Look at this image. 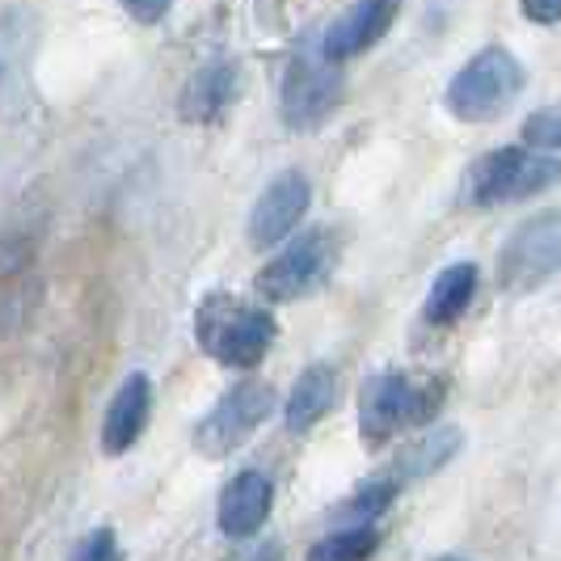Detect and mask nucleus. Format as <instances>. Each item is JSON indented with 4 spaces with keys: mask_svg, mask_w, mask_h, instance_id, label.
<instances>
[{
    "mask_svg": "<svg viewBox=\"0 0 561 561\" xmlns=\"http://www.w3.org/2000/svg\"><path fill=\"white\" fill-rule=\"evenodd\" d=\"M275 317L266 305H253L228 291H211L195 312L198 346L225 367H257L275 346Z\"/></svg>",
    "mask_w": 561,
    "mask_h": 561,
    "instance_id": "1",
    "label": "nucleus"
},
{
    "mask_svg": "<svg viewBox=\"0 0 561 561\" xmlns=\"http://www.w3.org/2000/svg\"><path fill=\"white\" fill-rule=\"evenodd\" d=\"M444 405L439 380H414L405 371H376L359 389V435L367 448H385L405 426H426Z\"/></svg>",
    "mask_w": 561,
    "mask_h": 561,
    "instance_id": "2",
    "label": "nucleus"
},
{
    "mask_svg": "<svg viewBox=\"0 0 561 561\" xmlns=\"http://www.w3.org/2000/svg\"><path fill=\"white\" fill-rule=\"evenodd\" d=\"M524 81V64L506 47H485L451 77L444 102L460 123H490L519 98Z\"/></svg>",
    "mask_w": 561,
    "mask_h": 561,
    "instance_id": "3",
    "label": "nucleus"
},
{
    "mask_svg": "<svg viewBox=\"0 0 561 561\" xmlns=\"http://www.w3.org/2000/svg\"><path fill=\"white\" fill-rule=\"evenodd\" d=\"M337 266V241L330 228H309L296 241H287L253 279V291L271 305H291L312 296L321 283L334 275Z\"/></svg>",
    "mask_w": 561,
    "mask_h": 561,
    "instance_id": "4",
    "label": "nucleus"
},
{
    "mask_svg": "<svg viewBox=\"0 0 561 561\" xmlns=\"http://www.w3.org/2000/svg\"><path fill=\"white\" fill-rule=\"evenodd\" d=\"M558 178L553 152H528V148H494L478 157L465 173V203L469 207H499L545 191Z\"/></svg>",
    "mask_w": 561,
    "mask_h": 561,
    "instance_id": "5",
    "label": "nucleus"
},
{
    "mask_svg": "<svg viewBox=\"0 0 561 561\" xmlns=\"http://www.w3.org/2000/svg\"><path fill=\"white\" fill-rule=\"evenodd\" d=\"M337 102H342V72L334 59H325L317 34H312L300 43V51L287 59L279 93L283 123L291 131H312L337 111Z\"/></svg>",
    "mask_w": 561,
    "mask_h": 561,
    "instance_id": "6",
    "label": "nucleus"
},
{
    "mask_svg": "<svg viewBox=\"0 0 561 561\" xmlns=\"http://www.w3.org/2000/svg\"><path fill=\"white\" fill-rule=\"evenodd\" d=\"M271 410H275V389L266 380H241L195 426V448L203 456H211V460L232 456L237 448L250 444L253 431L271 419Z\"/></svg>",
    "mask_w": 561,
    "mask_h": 561,
    "instance_id": "7",
    "label": "nucleus"
},
{
    "mask_svg": "<svg viewBox=\"0 0 561 561\" xmlns=\"http://www.w3.org/2000/svg\"><path fill=\"white\" fill-rule=\"evenodd\" d=\"M561 220L558 211H545L528 225H519L511 232V241L499 253V283L506 291L524 296V291H536L540 283L558 271L561 257Z\"/></svg>",
    "mask_w": 561,
    "mask_h": 561,
    "instance_id": "8",
    "label": "nucleus"
},
{
    "mask_svg": "<svg viewBox=\"0 0 561 561\" xmlns=\"http://www.w3.org/2000/svg\"><path fill=\"white\" fill-rule=\"evenodd\" d=\"M309 203H312L309 173H300V169H283V173H275L250 211V245L253 250H271V245L287 241V237L300 228V220L309 216Z\"/></svg>",
    "mask_w": 561,
    "mask_h": 561,
    "instance_id": "9",
    "label": "nucleus"
},
{
    "mask_svg": "<svg viewBox=\"0 0 561 561\" xmlns=\"http://www.w3.org/2000/svg\"><path fill=\"white\" fill-rule=\"evenodd\" d=\"M34 13H0V118H22L30 106V56H34Z\"/></svg>",
    "mask_w": 561,
    "mask_h": 561,
    "instance_id": "10",
    "label": "nucleus"
},
{
    "mask_svg": "<svg viewBox=\"0 0 561 561\" xmlns=\"http://www.w3.org/2000/svg\"><path fill=\"white\" fill-rule=\"evenodd\" d=\"M397 13H401V0H355L334 26H325V34L317 38L325 59H355L371 51L389 30H393Z\"/></svg>",
    "mask_w": 561,
    "mask_h": 561,
    "instance_id": "11",
    "label": "nucleus"
},
{
    "mask_svg": "<svg viewBox=\"0 0 561 561\" xmlns=\"http://www.w3.org/2000/svg\"><path fill=\"white\" fill-rule=\"evenodd\" d=\"M152 419V380L144 371H131L118 393L106 405V419H102V448L106 456H123L140 444L144 426Z\"/></svg>",
    "mask_w": 561,
    "mask_h": 561,
    "instance_id": "12",
    "label": "nucleus"
},
{
    "mask_svg": "<svg viewBox=\"0 0 561 561\" xmlns=\"http://www.w3.org/2000/svg\"><path fill=\"white\" fill-rule=\"evenodd\" d=\"M271 506H275V490L271 481L262 478L257 469H245L225 485L220 494V511H216V524L228 540H245L253 536L266 519H271Z\"/></svg>",
    "mask_w": 561,
    "mask_h": 561,
    "instance_id": "13",
    "label": "nucleus"
},
{
    "mask_svg": "<svg viewBox=\"0 0 561 561\" xmlns=\"http://www.w3.org/2000/svg\"><path fill=\"white\" fill-rule=\"evenodd\" d=\"M232 102H237V64L216 59V64H203L186 81L178 111L186 123H216V118H225Z\"/></svg>",
    "mask_w": 561,
    "mask_h": 561,
    "instance_id": "14",
    "label": "nucleus"
},
{
    "mask_svg": "<svg viewBox=\"0 0 561 561\" xmlns=\"http://www.w3.org/2000/svg\"><path fill=\"white\" fill-rule=\"evenodd\" d=\"M337 405V371L330 364H312L296 376L291 397L283 405V422L291 435H305Z\"/></svg>",
    "mask_w": 561,
    "mask_h": 561,
    "instance_id": "15",
    "label": "nucleus"
},
{
    "mask_svg": "<svg viewBox=\"0 0 561 561\" xmlns=\"http://www.w3.org/2000/svg\"><path fill=\"white\" fill-rule=\"evenodd\" d=\"M473 296H478V266L473 262H451L431 283L426 305H422V321L435 325V330L451 325V321H460L469 312Z\"/></svg>",
    "mask_w": 561,
    "mask_h": 561,
    "instance_id": "16",
    "label": "nucleus"
},
{
    "mask_svg": "<svg viewBox=\"0 0 561 561\" xmlns=\"http://www.w3.org/2000/svg\"><path fill=\"white\" fill-rule=\"evenodd\" d=\"M460 448H465V435H460L456 426L422 431V439H414L410 448L401 451L393 481H419V478H426V473H439Z\"/></svg>",
    "mask_w": 561,
    "mask_h": 561,
    "instance_id": "17",
    "label": "nucleus"
},
{
    "mask_svg": "<svg viewBox=\"0 0 561 561\" xmlns=\"http://www.w3.org/2000/svg\"><path fill=\"white\" fill-rule=\"evenodd\" d=\"M376 549H380L376 524H351V528L321 536L309 549V561H367Z\"/></svg>",
    "mask_w": 561,
    "mask_h": 561,
    "instance_id": "18",
    "label": "nucleus"
},
{
    "mask_svg": "<svg viewBox=\"0 0 561 561\" xmlns=\"http://www.w3.org/2000/svg\"><path fill=\"white\" fill-rule=\"evenodd\" d=\"M561 144V114L549 106V111H536L528 123H524V148L528 152H558Z\"/></svg>",
    "mask_w": 561,
    "mask_h": 561,
    "instance_id": "19",
    "label": "nucleus"
},
{
    "mask_svg": "<svg viewBox=\"0 0 561 561\" xmlns=\"http://www.w3.org/2000/svg\"><path fill=\"white\" fill-rule=\"evenodd\" d=\"M397 494V481H371L367 490H359L351 503H346V515H355V524H371L380 511H389Z\"/></svg>",
    "mask_w": 561,
    "mask_h": 561,
    "instance_id": "20",
    "label": "nucleus"
},
{
    "mask_svg": "<svg viewBox=\"0 0 561 561\" xmlns=\"http://www.w3.org/2000/svg\"><path fill=\"white\" fill-rule=\"evenodd\" d=\"M68 561H123V549H118L114 528H93L84 540H77V549H72Z\"/></svg>",
    "mask_w": 561,
    "mask_h": 561,
    "instance_id": "21",
    "label": "nucleus"
},
{
    "mask_svg": "<svg viewBox=\"0 0 561 561\" xmlns=\"http://www.w3.org/2000/svg\"><path fill=\"white\" fill-rule=\"evenodd\" d=\"M118 4H123L140 26H157V22L169 13V4H173V0H118Z\"/></svg>",
    "mask_w": 561,
    "mask_h": 561,
    "instance_id": "22",
    "label": "nucleus"
},
{
    "mask_svg": "<svg viewBox=\"0 0 561 561\" xmlns=\"http://www.w3.org/2000/svg\"><path fill=\"white\" fill-rule=\"evenodd\" d=\"M519 9L536 26H558L561 22V0H519Z\"/></svg>",
    "mask_w": 561,
    "mask_h": 561,
    "instance_id": "23",
    "label": "nucleus"
},
{
    "mask_svg": "<svg viewBox=\"0 0 561 561\" xmlns=\"http://www.w3.org/2000/svg\"><path fill=\"white\" fill-rule=\"evenodd\" d=\"M435 561H465V558H435Z\"/></svg>",
    "mask_w": 561,
    "mask_h": 561,
    "instance_id": "24",
    "label": "nucleus"
}]
</instances>
